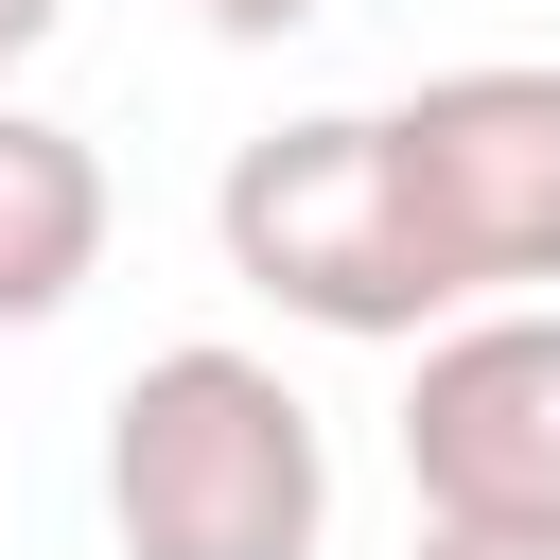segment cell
<instances>
[{"label":"cell","instance_id":"obj_1","mask_svg":"<svg viewBox=\"0 0 560 560\" xmlns=\"http://www.w3.org/2000/svg\"><path fill=\"white\" fill-rule=\"evenodd\" d=\"M105 525H122V560H315L332 542V438L228 332L140 350L105 402Z\"/></svg>","mask_w":560,"mask_h":560},{"label":"cell","instance_id":"obj_2","mask_svg":"<svg viewBox=\"0 0 560 560\" xmlns=\"http://www.w3.org/2000/svg\"><path fill=\"white\" fill-rule=\"evenodd\" d=\"M210 245L245 298H280L298 332H350V350H420L455 315L420 210H402V158H385V105H315V122H262L228 175H210Z\"/></svg>","mask_w":560,"mask_h":560},{"label":"cell","instance_id":"obj_3","mask_svg":"<svg viewBox=\"0 0 560 560\" xmlns=\"http://www.w3.org/2000/svg\"><path fill=\"white\" fill-rule=\"evenodd\" d=\"M385 158H402V210L472 298H560V70L542 52H472V70H420L385 105Z\"/></svg>","mask_w":560,"mask_h":560},{"label":"cell","instance_id":"obj_4","mask_svg":"<svg viewBox=\"0 0 560 560\" xmlns=\"http://www.w3.org/2000/svg\"><path fill=\"white\" fill-rule=\"evenodd\" d=\"M402 490H420V525H525V542H560V298H472V315L420 332Z\"/></svg>","mask_w":560,"mask_h":560},{"label":"cell","instance_id":"obj_5","mask_svg":"<svg viewBox=\"0 0 560 560\" xmlns=\"http://www.w3.org/2000/svg\"><path fill=\"white\" fill-rule=\"evenodd\" d=\"M105 158L35 105H0V332H52L88 280H105Z\"/></svg>","mask_w":560,"mask_h":560},{"label":"cell","instance_id":"obj_6","mask_svg":"<svg viewBox=\"0 0 560 560\" xmlns=\"http://www.w3.org/2000/svg\"><path fill=\"white\" fill-rule=\"evenodd\" d=\"M420 560H560V542H525V525H420Z\"/></svg>","mask_w":560,"mask_h":560},{"label":"cell","instance_id":"obj_7","mask_svg":"<svg viewBox=\"0 0 560 560\" xmlns=\"http://www.w3.org/2000/svg\"><path fill=\"white\" fill-rule=\"evenodd\" d=\"M192 18H210V35H298L315 0H192Z\"/></svg>","mask_w":560,"mask_h":560},{"label":"cell","instance_id":"obj_8","mask_svg":"<svg viewBox=\"0 0 560 560\" xmlns=\"http://www.w3.org/2000/svg\"><path fill=\"white\" fill-rule=\"evenodd\" d=\"M52 18H70V0H0V70H18V52L52 35Z\"/></svg>","mask_w":560,"mask_h":560}]
</instances>
